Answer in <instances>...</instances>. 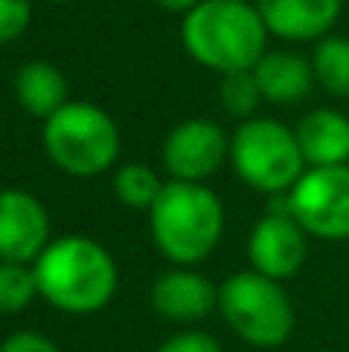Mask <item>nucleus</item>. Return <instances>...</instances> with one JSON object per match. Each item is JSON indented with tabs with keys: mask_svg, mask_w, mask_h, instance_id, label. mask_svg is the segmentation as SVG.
Returning a JSON list of instances; mask_svg holds the SVG:
<instances>
[{
	"mask_svg": "<svg viewBox=\"0 0 349 352\" xmlns=\"http://www.w3.org/2000/svg\"><path fill=\"white\" fill-rule=\"evenodd\" d=\"M284 198L306 235L325 241L349 238V164L306 167Z\"/></svg>",
	"mask_w": 349,
	"mask_h": 352,
	"instance_id": "nucleus-7",
	"label": "nucleus"
},
{
	"mask_svg": "<svg viewBox=\"0 0 349 352\" xmlns=\"http://www.w3.org/2000/svg\"><path fill=\"white\" fill-rule=\"evenodd\" d=\"M201 3V0H155V6L164 12H179V16H185L189 10H195V6Z\"/></svg>",
	"mask_w": 349,
	"mask_h": 352,
	"instance_id": "nucleus-23",
	"label": "nucleus"
},
{
	"mask_svg": "<svg viewBox=\"0 0 349 352\" xmlns=\"http://www.w3.org/2000/svg\"><path fill=\"white\" fill-rule=\"evenodd\" d=\"M229 136L210 118H189L167 133L161 161L170 179L204 182L229 161Z\"/></svg>",
	"mask_w": 349,
	"mask_h": 352,
	"instance_id": "nucleus-9",
	"label": "nucleus"
},
{
	"mask_svg": "<svg viewBox=\"0 0 349 352\" xmlns=\"http://www.w3.org/2000/svg\"><path fill=\"white\" fill-rule=\"evenodd\" d=\"M31 25V0H0V43L19 41Z\"/></svg>",
	"mask_w": 349,
	"mask_h": 352,
	"instance_id": "nucleus-20",
	"label": "nucleus"
},
{
	"mask_svg": "<svg viewBox=\"0 0 349 352\" xmlns=\"http://www.w3.org/2000/svg\"><path fill=\"white\" fill-rule=\"evenodd\" d=\"M148 303L167 322L192 324L207 318L220 303V287H214L204 275H198L192 266L167 269L155 278L148 291Z\"/></svg>",
	"mask_w": 349,
	"mask_h": 352,
	"instance_id": "nucleus-11",
	"label": "nucleus"
},
{
	"mask_svg": "<svg viewBox=\"0 0 349 352\" xmlns=\"http://www.w3.org/2000/svg\"><path fill=\"white\" fill-rule=\"evenodd\" d=\"M111 188H115V198L121 201L130 210H152V204L158 201L161 188V176L146 164H124L117 167L115 176H111Z\"/></svg>",
	"mask_w": 349,
	"mask_h": 352,
	"instance_id": "nucleus-17",
	"label": "nucleus"
},
{
	"mask_svg": "<svg viewBox=\"0 0 349 352\" xmlns=\"http://www.w3.org/2000/svg\"><path fill=\"white\" fill-rule=\"evenodd\" d=\"M216 309L223 312L226 324L241 340L260 349L282 346L294 331V306L282 281L260 275L257 269L229 275L220 285Z\"/></svg>",
	"mask_w": 349,
	"mask_h": 352,
	"instance_id": "nucleus-5",
	"label": "nucleus"
},
{
	"mask_svg": "<svg viewBox=\"0 0 349 352\" xmlns=\"http://www.w3.org/2000/svg\"><path fill=\"white\" fill-rule=\"evenodd\" d=\"M183 47L210 72H241L263 59L269 50V28L257 3L201 0L183 16Z\"/></svg>",
	"mask_w": 349,
	"mask_h": 352,
	"instance_id": "nucleus-2",
	"label": "nucleus"
},
{
	"mask_svg": "<svg viewBox=\"0 0 349 352\" xmlns=\"http://www.w3.org/2000/svg\"><path fill=\"white\" fill-rule=\"evenodd\" d=\"M226 213L214 188L204 182H164L148 210V229L158 250L177 266H195L216 250Z\"/></svg>",
	"mask_w": 349,
	"mask_h": 352,
	"instance_id": "nucleus-3",
	"label": "nucleus"
},
{
	"mask_svg": "<svg viewBox=\"0 0 349 352\" xmlns=\"http://www.w3.org/2000/svg\"><path fill=\"white\" fill-rule=\"evenodd\" d=\"M313 72L315 84H322L331 96L349 99V37H322L313 53Z\"/></svg>",
	"mask_w": 349,
	"mask_h": 352,
	"instance_id": "nucleus-16",
	"label": "nucleus"
},
{
	"mask_svg": "<svg viewBox=\"0 0 349 352\" xmlns=\"http://www.w3.org/2000/svg\"><path fill=\"white\" fill-rule=\"evenodd\" d=\"M49 244V213L25 188L0 192V260L34 263Z\"/></svg>",
	"mask_w": 349,
	"mask_h": 352,
	"instance_id": "nucleus-10",
	"label": "nucleus"
},
{
	"mask_svg": "<svg viewBox=\"0 0 349 352\" xmlns=\"http://www.w3.org/2000/svg\"><path fill=\"white\" fill-rule=\"evenodd\" d=\"M155 352H223V346L207 331L189 328V331H177L173 337H167Z\"/></svg>",
	"mask_w": 349,
	"mask_h": 352,
	"instance_id": "nucleus-21",
	"label": "nucleus"
},
{
	"mask_svg": "<svg viewBox=\"0 0 349 352\" xmlns=\"http://www.w3.org/2000/svg\"><path fill=\"white\" fill-rule=\"evenodd\" d=\"M297 142L306 167L349 164V118L337 109H313L297 124Z\"/></svg>",
	"mask_w": 349,
	"mask_h": 352,
	"instance_id": "nucleus-13",
	"label": "nucleus"
},
{
	"mask_svg": "<svg viewBox=\"0 0 349 352\" xmlns=\"http://www.w3.org/2000/svg\"><path fill=\"white\" fill-rule=\"evenodd\" d=\"M12 90H16V99L31 118H53L59 109H65L71 99H68V80L53 62H25L22 68L12 78Z\"/></svg>",
	"mask_w": 349,
	"mask_h": 352,
	"instance_id": "nucleus-15",
	"label": "nucleus"
},
{
	"mask_svg": "<svg viewBox=\"0 0 349 352\" xmlns=\"http://www.w3.org/2000/svg\"><path fill=\"white\" fill-rule=\"evenodd\" d=\"M37 294L68 316H93L105 309L117 291V263L105 244L87 235L56 238L31 263Z\"/></svg>",
	"mask_w": 349,
	"mask_h": 352,
	"instance_id": "nucleus-1",
	"label": "nucleus"
},
{
	"mask_svg": "<svg viewBox=\"0 0 349 352\" xmlns=\"http://www.w3.org/2000/svg\"><path fill=\"white\" fill-rule=\"evenodd\" d=\"M49 3H68V0H49Z\"/></svg>",
	"mask_w": 349,
	"mask_h": 352,
	"instance_id": "nucleus-24",
	"label": "nucleus"
},
{
	"mask_svg": "<svg viewBox=\"0 0 349 352\" xmlns=\"http://www.w3.org/2000/svg\"><path fill=\"white\" fill-rule=\"evenodd\" d=\"M220 102L232 118H254V111L263 102V90L257 84L254 68H241V72H226L220 74Z\"/></svg>",
	"mask_w": 349,
	"mask_h": 352,
	"instance_id": "nucleus-19",
	"label": "nucleus"
},
{
	"mask_svg": "<svg viewBox=\"0 0 349 352\" xmlns=\"http://www.w3.org/2000/svg\"><path fill=\"white\" fill-rule=\"evenodd\" d=\"M43 152L68 176L90 179L115 167L121 155V130L99 105L71 99L43 121Z\"/></svg>",
	"mask_w": 349,
	"mask_h": 352,
	"instance_id": "nucleus-4",
	"label": "nucleus"
},
{
	"mask_svg": "<svg viewBox=\"0 0 349 352\" xmlns=\"http://www.w3.org/2000/svg\"><path fill=\"white\" fill-rule=\"evenodd\" d=\"M269 34L284 41H322L337 25L344 0H254Z\"/></svg>",
	"mask_w": 349,
	"mask_h": 352,
	"instance_id": "nucleus-12",
	"label": "nucleus"
},
{
	"mask_svg": "<svg viewBox=\"0 0 349 352\" xmlns=\"http://www.w3.org/2000/svg\"><path fill=\"white\" fill-rule=\"evenodd\" d=\"M254 74L263 90V99L275 105L300 102L315 87L313 59H303L288 50H266L263 59L254 65Z\"/></svg>",
	"mask_w": 349,
	"mask_h": 352,
	"instance_id": "nucleus-14",
	"label": "nucleus"
},
{
	"mask_svg": "<svg viewBox=\"0 0 349 352\" xmlns=\"http://www.w3.org/2000/svg\"><path fill=\"white\" fill-rule=\"evenodd\" d=\"M229 161L241 182L263 195L291 192L306 173L297 133L272 118H247L229 142Z\"/></svg>",
	"mask_w": 349,
	"mask_h": 352,
	"instance_id": "nucleus-6",
	"label": "nucleus"
},
{
	"mask_svg": "<svg viewBox=\"0 0 349 352\" xmlns=\"http://www.w3.org/2000/svg\"><path fill=\"white\" fill-rule=\"evenodd\" d=\"M37 278L28 263H10L0 260V316H16L34 303Z\"/></svg>",
	"mask_w": 349,
	"mask_h": 352,
	"instance_id": "nucleus-18",
	"label": "nucleus"
},
{
	"mask_svg": "<svg viewBox=\"0 0 349 352\" xmlns=\"http://www.w3.org/2000/svg\"><path fill=\"white\" fill-rule=\"evenodd\" d=\"M0 352H62L49 337L37 334V331H16L0 343Z\"/></svg>",
	"mask_w": 349,
	"mask_h": 352,
	"instance_id": "nucleus-22",
	"label": "nucleus"
},
{
	"mask_svg": "<svg viewBox=\"0 0 349 352\" xmlns=\"http://www.w3.org/2000/svg\"><path fill=\"white\" fill-rule=\"evenodd\" d=\"M306 254V229L294 219L288 198H278V204H269V213L254 226L251 238H247L251 269L275 281H284L300 272Z\"/></svg>",
	"mask_w": 349,
	"mask_h": 352,
	"instance_id": "nucleus-8",
	"label": "nucleus"
}]
</instances>
